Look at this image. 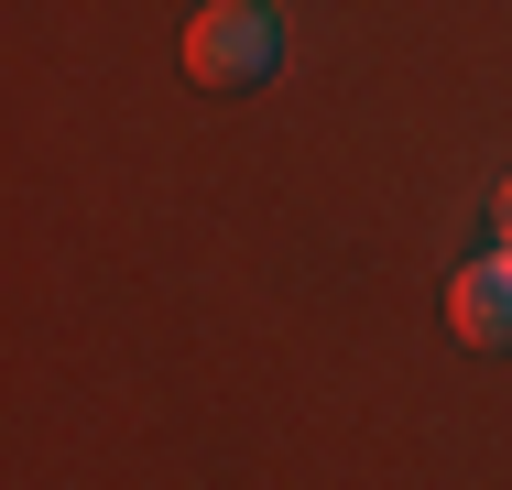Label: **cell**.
<instances>
[{
	"label": "cell",
	"mask_w": 512,
	"mask_h": 490,
	"mask_svg": "<svg viewBox=\"0 0 512 490\" xmlns=\"http://www.w3.org/2000/svg\"><path fill=\"white\" fill-rule=\"evenodd\" d=\"M447 327H458L469 349H512V251H502V240L447 284Z\"/></svg>",
	"instance_id": "cell-2"
},
{
	"label": "cell",
	"mask_w": 512,
	"mask_h": 490,
	"mask_svg": "<svg viewBox=\"0 0 512 490\" xmlns=\"http://www.w3.org/2000/svg\"><path fill=\"white\" fill-rule=\"evenodd\" d=\"M273 66H284V11H273V0H207L197 22H186V77H197L207 98L262 88Z\"/></svg>",
	"instance_id": "cell-1"
},
{
	"label": "cell",
	"mask_w": 512,
	"mask_h": 490,
	"mask_svg": "<svg viewBox=\"0 0 512 490\" xmlns=\"http://www.w3.org/2000/svg\"><path fill=\"white\" fill-rule=\"evenodd\" d=\"M491 218H502V251H512V186H502V207H491Z\"/></svg>",
	"instance_id": "cell-3"
}]
</instances>
